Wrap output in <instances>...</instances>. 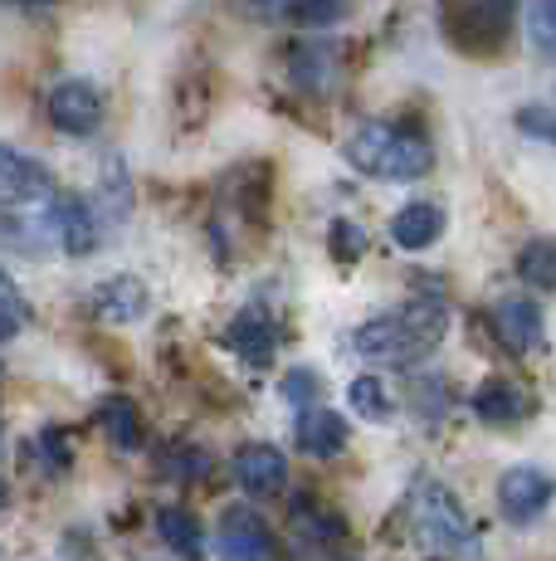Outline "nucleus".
I'll list each match as a JSON object with an SVG mask.
<instances>
[{"mask_svg": "<svg viewBox=\"0 0 556 561\" xmlns=\"http://www.w3.org/2000/svg\"><path fill=\"white\" fill-rule=\"evenodd\" d=\"M528 30H532V45L542 54H556V0H532Z\"/></svg>", "mask_w": 556, "mask_h": 561, "instance_id": "obj_23", "label": "nucleus"}, {"mask_svg": "<svg viewBox=\"0 0 556 561\" xmlns=\"http://www.w3.org/2000/svg\"><path fill=\"white\" fill-rule=\"evenodd\" d=\"M313 396H317V371L298 366V371L283 376V401L288 405H313Z\"/></svg>", "mask_w": 556, "mask_h": 561, "instance_id": "obj_25", "label": "nucleus"}, {"mask_svg": "<svg viewBox=\"0 0 556 561\" xmlns=\"http://www.w3.org/2000/svg\"><path fill=\"white\" fill-rule=\"evenodd\" d=\"M494 332L508 352H537L547 337V322H542V308L532 298H502L494 308Z\"/></svg>", "mask_w": 556, "mask_h": 561, "instance_id": "obj_10", "label": "nucleus"}, {"mask_svg": "<svg viewBox=\"0 0 556 561\" xmlns=\"http://www.w3.org/2000/svg\"><path fill=\"white\" fill-rule=\"evenodd\" d=\"M298 449L313 459H333L347 449V420L337 415V410H317L308 405L303 415H298Z\"/></svg>", "mask_w": 556, "mask_h": 561, "instance_id": "obj_14", "label": "nucleus"}, {"mask_svg": "<svg viewBox=\"0 0 556 561\" xmlns=\"http://www.w3.org/2000/svg\"><path fill=\"white\" fill-rule=\"evenodd\" d=\"M474 415L484 425H518V420L532 415V396L518 381H508V376H488L474 391Z\"/></svg>", "mask_w": 556, "mask_h": 561, "instance_id": "obj_11", "label": "nucleus"}, {"mask_svg": "<svg viewBox=\"0 0 556 561\" xmlns=\"http://www.w3.org/2000/svg\"><path fill=\"white\" fill-rule=\"evenodd\" d=\"M293 527H298L303 537H313V542H333V537L347 533V527H341V517H337V513H327V508H317L313 499H298Z\"/></svg>", "mask_w": 556, "mask_h": 561, "instance_id": "obj_21", "label": "nucleus"}, {"mask_svg": "<svg viewBox=\"0 0 556 561\" xmlns=\"http://www.w3.org/2000/svg\"><path fill=\"white\" fill-rule=\"evenodd\" d=\"M347 15V0H288L283 5V20L298 30H327Z\"/></svg>", "mask_w": 556, "mask_h": 561, "instance_id": "obj_20", "label": "nucleus"}, {"mask_svg": "<svg viewBox=\"0 0 556 561\" xmlns=\"http://www.w3.org/2000/svg\"><path fill=\"white\" fill-rule=\"evenodd\" d=\"M518 278L528 288H542L552 294L556 288V240H528L518 250Z\"/></svg>", "mask_w": 556, "mask_h": 561, "instance_id": "obj_18", "label": "nucleus"}, {"mask_svg": "<svg viewBox=\"0 0 556 561\" xmlns=\"http://www.w3.org/2000/svg\"><path fill=\"white\" fill-rule=\"evenodd\" d=\"M5 503H10V489H5V479H0V508H5Z\"/></svg>", "mask_w": 556, "mask_h": 561, "instance_id": "obj_28", "label": "nucleus"}, {"mask_svg": "<svg viewBox=\"0 0 556 561\" xmlns=\"http://www.w3.org/2000/svg\"><path fill=\"white\" fill-rule=\"evenodd\" d=\"M449 332V308L440 298H415L401 312L371 318L367 328H357V352L371 362H391V366H410L420 357H430Z\"/></svg>", "mask_w": 556, "mask_h": 561, "instance_id": "obj_1", "label": "nucleus"}, {"mask_svg": "<svg viewBox=\"0 0 556 561\" xmlns=\"http://www.w3.org/2000/svg\"><path fill=\"white\" fill-rule=\"evenodd\" d=\"M415 523L435 542V552H444L449 561H478L474 527H468L464 508H459V499L444 483H420V493H415Z\"/></svg>", "mask_w": 556, "mask_h": 561, "instance_id": "obj_3", "label": "nucleus"}, {"mask_svg": "<svg viewBox=\"0 0 556 561\" xmlns=\"http://www.w3.org/2000/svg\"><path fill=\"white\" fill-rule=\"evenodd\" d=\"M15 5H55V0H15Z\"/></svg>", "mask_w": 556, "mask_h": 561, "instance_id": "obj_29", "label": "nucleus"}, {"mask_svg": "<svg viewBox=\"0 0 556 561\" xmlns=\"http://www.w3.org/2000/svg\"><path fill=\"white\" fill-rule=\"evenodd\" d=\"M49 225H55V240L63 244V254L73 259H89L99 250V215L89 210V201L83 196H55L49 201Z\"/></svg>", "mask_w": 556, "mask_h": 561, "instance_id": "obj_7", "label": "nucleus"}, {"mask_svg": "<svg viewBox=\"0 0 556 561\" xmlns=\"http://www.w3.org/2000/svg\"><path fill=\"white\" fill-rule=\"evenodd\" d=\"M224 342L234 347V357H244L250 366H269L274 352H278V332H274L269 312H259V308H244L240 318L230 322Z\"/></svg>", "mask_w": 556, "mask_h": 561, "instance_id": "obj_12", "label": "nucleus"}, {"mask_svg": "<svg viewBox=\"0 0 556 561\" xmlns=\"http://www.w3.org/2000/svg\"><path fill=\"white\" fill-rule=\"evenodd\" d=\"M234 479H240V489L250 493L254 503L283 493V483H288L283 449H274V445H244L240 455H234Z\"/></svg>", "mask_w": 556, "mask_h": 561, "instance_id": "obj_8", "label": "nucleus"}, {"mask_svg": "<svg viewBox=\"0 0 556 561\" xmlns=\"http://www.w3.org/2000/svg\"><path fill=\"white\" fill-rule=\"evenodd\" d=\"M556 499V479L547 469H532V463H518L498 479V508L508 523H537L547 513V503Z\"/></svg>", "mask_w": 556, "mask_h": 561, "instance_id": "obj_4", "label": "nucleus"}, {"mask_svg": "<svg viewBox=\"0 0 556 561\" xmlns=\"http://www.w3.org/2000/svg\"><path fill=\"white\" fill-rule=\"evenodd\" d=\"M49 123H55L59 133H69V137L99 133V123H103V93L93 89V83H83V79L55 83V93H49Z\"/></svg>", "mask_w": 556, "mask_h": 561, "instance_id": "obj_5", "label": "nucleus"}, {"mask_svg": "<svg viewBox=\"0 0 556 561\" xmlns=\"http://www.w3.org/2000/svg\"><path fill=\"white\" fill-rule=\"evenodd\" d=\"M327 244H333V254L341 259V264H357V259L367 254V234H361L351 220H333V230H327Z\"/></svg>", "mask_w": 556, "mask_h": 561, "instance_id": "obj_24", "label": "nucleus"}, {"mask_svg": "<svg viewBox=\"0 0 556 561\" xmlns=\"http://www.w3.org/2000/svg\"><path fill=\"white\" fill-rule=\"evenodd\" d=\"M216 552H220V561H269L274 557V533L264 527V517L254 508H230L220 517Z\"/></svg>", "mask_w": 556, "mask_h": 561, "instance_id": "obj_6", "label": "nucleus"}, {"mask_svg": "<svg viewBox=\"0 0 556 561\" xmlns=\"http://www.w3.org/2000/svg\"><path fill=\"white\" fill-rule=\"evenodd\" d=\"M45 449H49V455H55V469H63V463H69V445H63V439L55 435V430H45Z\"/></svg>", "mask_w": 556, "mask_h": 561, "instance_id": "obj_27", "label": "nucleus"}, {"mask_svg": "<svg viewBox=\"0 0 556 561\" xmlns=\"http://www.w3.org/2000/svg\"><path fill=\"white\" fill-rule=\"evenodd\" d=\"M25 298H20V288H15V278L0 268V342L5 337H15L20 328H25Z\"/></svg>", "mask_w": 556, "mask_h": 561, "instance_id": "obj_22", "label": "nucleus"}, {"mask_svg": "<svg viewBox=\"0 0 556 561\" xmlns=\"http://www.w3.org/2000/svg\"><path fill=\"white\" fill-rule=\"evenodd\" d=\"M341 152H347V161L361 171V176H377V181H420L425 171L435 167L430 142L405 133V127H391V123L357 127Z\"/></svg>", "mask_w": 556, "mask_h": 561, "instance_id": "obj_2", "label": "nucleus"}, {"mask_svg": "<svg viewBox=\"0 0 556 561\" xmlns=\"http://www.w3.org/2000/svg\"><path fill=\"white\" fill-rule=\"evenodd\" d=\"M347 401L361 420H391L395 415V401H391V391H386L381 376H357V381L347 386Z\"/></svg>", "mask_w": 556, "mask_h": 561, "instance_id": "obj_19", "label": "nucleus"}, {"mask_svg": "<svg viewBox=\"0 0 556 561\" xmlns=\"http://www.w3.org/2000/svg\"><path fill=\"white\" fill-rule=\"evenodd\" d=\"M49 191H55V181H49V171L35 157L15 152V147H0V205L45 201Z\"/></svg>", "mask_w": 556, "mask_h": 561, "instance_id": "obj_9", "label": "nucleus"}, {"mask_svg": "<svg viewBox=\"0 0 556 561\" xmlns=\"http://www.w3.org/2000/svg\"><path fill=\"white\" fill-rule=\"evenodd\" d=\"M440 234H444V210H440V205H430V201L401 205V210H395V220H391V240L401 244V250H410V254L430 250Z\"/></svg>", "mask_w": 556, "mask_h": 561, "instance_id": "obj_13", "label": "nucleus"}, {"mask_svg": "<svg viewBox=\"0 0 556 561\" xmlns=\"http://www.w3.org/2000/svg\"><path fill=\"white\" fill-rule=\"evenodd\" d=\"M518 127H522L528 137H542V142L556 147V113H552V107H522V113H518Z\"/></svg>", "mask_w": 556, "mask_h": 561, "instance_id": "obj_26", "label": "nucleus"}, {"mask_svg": "<svg viewBox=\"0 0 556 561\" xmlns=\"http://www.w3.org/2000/svg\"><path fill=\"white\" fill-rule=\"evenodd\" d=\"M99 425H103V435H108L117 449H132L137 439H142V415H137V401H127V396H108V401H99Z\"/></svg>", "mask_w": 556, "mask_h": 561, "instance_id": "obj_17", "label": "nucleus"}, {"mask_svg": "<svg viewBox=\"0 0 556 561\" xmlns=\"http://www.w3.org/2000/svg\"><path fill=\"white\" fill-rule=\"evenodd\" d=\"M89 304L103 322H137L147 312V284L132 278V274H117V278H108V284L93 288Z\"/></svg>", "mask_w": 556, "mask_h": 561, "instance_id": "obj_15", "label": "nucleus"}, {"mask_svg": "<svg viewBox=\"0 0 556 561\" xmlns=\"http://www.w3.org/2000/svg\"><path fill=\"white\" fill-rule=\"evenodd\" d=\"M157 533H162V542H171L186 561H200V557H206V527H200L196 513H186V508H162V513H157Z\"/></svg>", "mask_w": 556, "mask_h": 561, "instance_id": "obj_16", "label": "nucleus"}]
</instances>
